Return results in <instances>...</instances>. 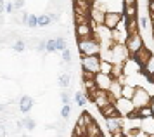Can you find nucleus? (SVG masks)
I'll use <instances>...</instances> for the list:
<instances>
[{
  "label": "nucleus",
  "mask_w": 154,
  "mask_h": 137,
  "mask_svg": "<svg viewBox=\"0 0 154 137\" xmlns=\"http://www.w3.org/2000/svg\"><path fill=\"white\" fill-rule=\"evenodd\" d=\"M78 50L82 57H90V56H100L102 50V43L99 40V35L94 33L92 37L85 38V40H78Z\"/></svg>",
  "instance_id": "nucleus-1"
},
{
  "label": "nucleus",
  "mask_w": 154,
  "mask_h": 137,
  "mask_svg": "<svg viewBox=\"0 0 154 137\" xmlns=\"http://www.w3.org/2000/svg\"><path fill=\"white\" fill-rule=\"evenodd\" d=\"M132 103H133L135 111L142 110V108H151V104H152V96H151V92H149L144 85H137Z\"/></svg>",
  "instance_id": "nucleus-2"
},
{
  "label": "nucleus",
  "mask_w": 154,
  "mask_h": 137,
  "mask_svg": "<svg viewBox=\"0 0 154 137\" xmlns=\"http://www.w3.org/2000/svg\"><path fill=\"white\" fill-rule=\"evenodd\" d=\"M87 99L88 101H92V103L97 106V110H104L106 106H109V104H114L116 101L112 99L111 96H109V92H106V90H95L94 94H90V96H87Z\"/></svg>",
  "instance_id": "nucleus-3"
},
{
  "label": "nucleus",
  "mask_w": 154,
  "mask_h": 137,
  "mask_svg": "<svg viewBox=\"0 0 154 137\" xmlns=\"http://www.w3.org/2000/svg\"><path fill=\"white\" fill-rule=\"evenodd\" d=\"M125 47H126V50H128L130 57H133V56L137 54L140 49L144 47V38H142L140 31H139V33H133V35H126Z\"/></svg>",
  "instance_id": "nucleus-4"
},
{
  "label": "nucleus",
  "mask_w": 154,
  "mask_h": 137,
  "mask_svg": "<svg viewBox=\"0 0 154 137\" xmlns=\"http://www.w3.org/2000/svg\"><path fill=\"white\" fill-rule=\"evenodd\" d=\"M123 21H125V18H123V12H119V11H106L104 28L111 30V31H116Z\"/></svg>",
  "instance_id": "nucleus-5"
},
{
  "label": "nucleus",
  "mask_w": 154,
  "mask_h": 137,
  "mask_svg": "<svg viewBox=\"0 0 154 137\" xmlns=\"http://www.w3.org/2000/svg\"><path fill=\"white\" fill-rule=\"evenodd\" d=\"M111 54H112V64H125L128 61V50L125 47V42H119V43H112L111 47Z\"/></svg>",
  "instance_id": "nucleus-6"
},
{
  "label": "nucleus",
  "mask_w": 154,
  "mask_h": 137,
  "mask_svg": "<svg viewBox=\"0 0 154 137\" xmlns=\"http://www.w3.org/2000/svg\"><path fill=\"white\" fill-rule=\"evenodd\" d=\"M100 56H90V57H82V69L85 73H90V75H97L100 73Z\"/></svg>",
  "instance_id": "nucleus-7"
},
{
  "label": "nucleus",
  "mask_w": 154,
  "mask_h": 137,
  "mask_svg": "<svg viewBox=\"0 0 154 137\" xmlns=\"http://www.w3.org/2000/svg\"><path fill=\"white\" fill-rule=\"evenodd\" d=\"M139 2L135 0H125L123 2V18L125 19H137L139 18Z\"/></svg>",
  "instance_id": "nucleus-8"
},
{
  "label": "nucleus",
  "mask_w": 154,
  "mask_h": 137,
  "mask_svg": "<svg viewBox=\"0 0 154 137\" xmlns=\"http://www.w3.org/2000/svg\"><path fill=\"white\" fill-rule=\"evenodd\" d=\"M116 110H118V115L119 116H132L133 113H135V108H133V103L132 101H128V99H118L116 101Z\"/></svg>",
  "instance_id": "nucleus-9"
},
{
  "label": "nucleus",
  "mask_w": 154,
  "mask_h": 137,
  "mask_svg": "<svg viewBox=\"0 0 154 137\" xmlns=\"http://www.w3.org/2000/svg\"><path fill=\"white\" fill-rule=\"evenodd\" d=\"M94 2H88V0H75L73 2V7H75V12L78 16H90V9Z\"/></svg>",
  "instance_id": "nucleus-10"
},
{
  "label": "nucleus",
  "mask_w": 154,
  "mask_h": 137,
  "mask_svg": "<svg viewBox=\"0 0 154 137\" xmlns=\"http://www.w3.org/2000/svg\"><path fill=\"white\" fill-rule=\"evenodd\" d=\"M151 56H152V52H151V50H149V49L146 47V45H144V47L140 49L137 54L133 56L132 59L135 61V64H137V66H139V68L142 69L144 66H146V62L149 61V57H151Z\"/></svg>",
  "instance_id": "nucleus-11"
},
{
  "label": "nucleus",
  "mask_w": 154,
  "mask_h": 137,
  "mask_svg": "<svg viewBox=\"0 0 154 137\" xmlns=\"http://www.w3.org/2000/svg\"><path fill=\"white\" fill-rule=\"evenodd\" d=\"M95 83H97V89L99 90H109L112 83V76L111 75H104V73H97L95 75Z\"/></svg>",
  "instance_id": "nucleus-12"
},
{
  "label": "nucleus",
  "mask_w": 154,
  "mask_h": 137,
  "mask_svg": "<svg viewBox=\"0 0 154 137\" xmlns=\"http://www.w3.org/2000/svg\"><path fill=\"white\" fill-rule=\"evenodd\" d=\"M106 127L111 134H116V132L123 130V120L121 116H116V118H107L106 120Z\"/></svg>",
  "instance_id": "nucleus-13"
},
{
  "label": "nucleus",
  "mask_w": 154,
  "mask_h": 137,
  "mask_svg": "<svg viewBox=\"0 0 154 137\" xmlns=\"http://www.w3.org/2000/svg\"><path fill=\"white\" fill-rule=\"evenodd\" d=\"M121 90H123V83L119 82V80H114L112 78V83H111V87H109V96L114 99V101H118V99H121Z\"/></svg>",
  "instance_id": "nucleus-14"
},
{
  "label": "nucleus",
  "mask_w": 154,
  "mask_h": 137,
  "mask_svg": "<svg viewBox=\"0 0 154 137\" xmlns=\"http://www.w3.org/2000/svg\"><path fill=\"white\" fill-rule=\"evenodd\" d=\"M95 120H94V116H92L90 113H87V111H83L80 116H78V122L76 125H80V127H83L85 130H87V127H90L92 123H94Z\"/></svg>",
  "instance_id": "nucleus-15"
},
{
  "label": "nucleus",
  "mask_w": 154,
  "mask_h": 137,
  "mask_svg": "<svg viewBox=\"0 0 154 137\" xmlns=\"http://www.w3.org/2000/svg\"><path fill=\"white\" fill-rule=\"evenodd\" d=\"M31 108H33V99L29 96H23L19 99V111L21 113H29Z\"/></svg>",
  "instance_id": "nucleus-16"
},
{
  "label": "nucleus",
  "mask_w": 154,
  "mask_h": 137,
  "mask_svg": "<svg viewBox=\"0 0 154 137\" xmlns=\"http://www.w3.org/2000/svg\"><path fill=\"white\" fill-rule=\"evenodd\" d=\"M102 116L107 120V118H116V116H119L118 115V110H116V104H109V106H106L104 110H100L99 111Z\"/></svg>",
  "instance_id": "nucleus-17"
},
{
  "label": "nucleus",
  "mask_w": 154,
  "mask_h": 137,
  "mask_svg": "<svg viewBox=\"0 0 154 137\" xmlns=\"http://www.w3.org/2000/svg\"><path fill=\"white\" fill-rule=\"evenodd\" d=\"M135 89H137V85H130V83L123 85V90H121V97H123V99H128V101H132L133 96H135Z\"/></svg>",
  "instance_id": "nucleus-18"
},
{
  "label": "nucleus",
  "mask_w": 154,
  "mask_h": 137,
  "mask_svg": "<svg viewBox=\"0 0 154 137\" xmlns=\"http://www.w3.org/2000/svg\"><path fill=\"white\" fill-rule=\"evenodd\" d=\"M142 73H144V75L149 78V80H151V78L154 76V54L149 57V61L146 62V66L142 68Z\"/></svg>",
  "instance_id": "nucleus-19"
},
{
  "label": "nucleus",
  "mask_w": 154,
  "mask_h": 137,
  "mask_svg": "<svg viewBox=\"0 0 154 137\" xmlns=\"http://www.w3.org/2000/svg\"><path fill=\"white\" fill-rule=\"evenodd\" d=\"M87 137H104L97 122H94L90 127H87Z\"/></svg>",
  "instance_id": "nucleus-20"
},
{
  "label": "nucleus",
  "mask_w": 154,
  "mask_h": 137,
  "mask_svg": "<svg viewBox=\"0 0 154 137\" xmlns=\"http://www.w3.org/2000/svg\"><path fill=\"white\" fill-rule=\"evenodd\" d=\"M56 45H57V50L59 52H64L68 49V42H66L64 37H56Z\"/></svg>",
  "instance_id": "nucleus-21"
},
{
  "label": "nucleus",
  "mask_w": 154,
  "mask_h": 137,
  "mask_svg": "<svg viewBox=\"0 0 154 137\" xmlns=\"http://www.w3.org/2000/svg\"><path fill=\"white\" fill-rule=\"evenodd\" d=\"M50 23H52V18H50V14H43V16H38V26H49Z\"/></svg>",
  "instance_id": "nucleus-22"
},
{
  "label": "nucleus",
  "mask_w": 154,
  "mask_h": 137,
  "mask_svg": "<svg viewBox=\"0 0 154 137\" xmlns=\"http://www.w3.org/2000/svg\"><path fill=\"white\" fill-rule=\"evenodd\" d=\"M100 73H104V75H111L112 73V64L111 62H106V61L100 62Z\"/></svg>",
  "instance_id": "nucleus-23"
},
{
  "label": "nucleus",
  "mask_w": 154,
  "mask_h": 137,
  "mask_svg": "<svg viewBox=\"0 0 154 137\" xmlns=\"http://www.w3.org/2000/svg\"><path fill=\"white\" fill-rule=\"evenodd\" d=\"M21 123H23V127H24V129H26V130H33V129H35V120H33V118H24V120H23V122H21Z\"/></svg>",
  "instance_id": "nucleus-24"
},
{
  "label": "nucleus",
  "mask_w": 154,
  "mask_h": 137,
  "mask_svg": "<svg viewBox=\"0 0 154 137\" xmlns=\"http://www.w3.org/2000/svg\"><path fill=\"white\" fill-rule=\"evenodd\" d=\"M75 101H76L78 106H85L88 99H87V96H83L82 92H75Z\"/></svg>",
  "instance_id": "nucleus-25"
},
{
  "label": "nucleus",
  "mask_w": 154,
  "mask_h": 137,
  "mask_svg": "<svg viewBox=\"0 0 154 137\" xmlns=\"http://www.w3.org/2000/svg\"><path fill=\"white\" fill-rule=\"evenodd\" d=\"M45 50H47V52H57L56 38H50V40H47V45H45Z\"/></svg>",
  "instance_id": "nucleus-26"
},
{
  "label": "nucleus",
  "mask_w": 154,
  "mask_h": 137,
  "mask_svg": "<svg viewBox=\"0 0 154 137\" xmlns=\"http://www.w3.org/2000/svg\"><path fill=\"white\" fill-rule=\"evenodd\" d=\"M26 26L28 28H36L38 26V16H28V21H26Z\"/></svg>",
  "instance_id": "nucleus-27"
},
{
  "label": "nucleus",
  "mask_w": 154,
  "mask_h": 137,
  "mask_svg": "<svg viewBox=\"0 0 154 137\" xmlns=\"http://www.w3.org/2000/svg\"><path fill=\"white\" fill-rule=\"evenodd\" d=\"M69 83H71V76L68 75V73L61 75V78H59V85H61V87H68Z\"/></svg>",
  "instance_id": "nucleus-28"
},
{
  "label": "nucleus",
  "mask_w": 154,
  "mask_h": 137,
  "mask_svg": "<svg viewBox=\"0 0 154 137\" xmlns=\"http://www.w3.org/2000/svg\"><path fill=\"white\" fill-rule=\"evenodd\" d=\"M69 115H71V106H69V104H64L63 108H61V116H63L64 120H68Z\"/></svg>",
  "instance_id": "nucleus-29"
},
{
  "label": "nucleus",
  "mask_w": 154,
  "mask_h": 137,
  "mask_svg": "<svg viewBox=\"0 0 154 137\" xmlns=\"http://www.w3.org/2000/svg\"><path fill=\"white\" fill-rule=\"evenodd\" d=\"M26 49V43H24V40H16L14 42V50L16 52H23Z\"/></svg>",
  "instance_id": "nucleus-30"
},
{
  "label": "nucleus",
  "mask_w": 154,
  "mask_h": 137,
  "mask_svg": "<svg viewBox=\"0 0 154 137\" xmlns=\"http://www.w3.org/2000/svg\"><path fill=\"white\" fill-rule=\"evenodd\" d=\"M61 56H63V61L64 62H69L71 61V50H69V49H66L64 52H61Z\"/></svg>",
  "instance_id": "nucleus-31"
},
{
  "label": "nucleus",
  "mask_w": 154,
  "mask_h": 137,
  "mask_svg": "<svg viewBox=\"0 0 154 137\" xmlns=\"http://www.w3.org/2000/svg\"><path fill=\"white\" fill-rule=\"evenodd\" d=\"M5 12L7 14L14 12V2H5Z\"/></svg>",
  "instance_id": "nucleus-32"
},
{
  "label": "nucleus",
  "mask_w": 154,
  "mask_h": 137,
  "mask_svg": "<svg viewBox=\"0 0 154 137\" xmlns=\"http://www.w3.org/2000/svg\"><path fill=\"white\" fill-rule=\"evenodd\" d=\"M61 99H63L64 104H69V94H68V92H63V94H61Z\"/></svg>",
  "instance_id": "nucleus-33"
},
{
  "label": "nucleus",
  "mask_w": 154,
  "mask_h": 137,
  "mask_svg": "<svg viewBox=\"0 0 154 137\" xmlns=\"http://www.w3.org/2000/svg\"><path fill=\"white\" fill-rule=\"evenodd\" d=\"M23 5H24V2H23V0H17V2H14V9H16V11H19Z\"/></svg>",
  "instance_id": "nucleus-34"
},
{
  "label": "nucleus",
  "mask_w": 154,
  "mask_h": 137,
  "mask_svg": "<svg viewBox=\"0 0 154 137\" xmlns=\"http://www.w3.org/2000/svg\"><path fill=\"white\" fill-rule=\"evenodd\" d=\"M112 137H126V132H123V130H119V132H116V134H111Z\"/></svg>",
  "instance_id": "nucleus-35"
},
{
  "label": "nucleus",
  "mask_w": 154,
  "mask_h": 137,
  "mask_svg": "<svg viewBox=\"0 0 154 137\" xmlns=\"http://www.w3.org/2000/svg\"><path fill=\"white\" fill-rule=\"evenodd\" d=\"M149 18H151V24H152V30H154V12H149Z\"/></svg>",
  "instance_id": "nucleus-36"
},
{
  "label": "nucleus",
  "mask_w": 154,
  "mask_h": 137,
  "mask_svg": "<svg viewBox=\"0 0 154 137\" xmlns=\"http://www.w3.org/2000/svg\"><path fill=\"white\" fill-rule=\"evenodd\" d=\"M5 11V2H0V12H4Z\"/></svg>",
  "instance_id": "nucleus-37"
},
{
  "label": "nucleus",
  "mask_w": 154,
  "mask_h": 137,
  "mask_svg": "<svg viewBox=\"0 0 154 137\" xmlns=\"http://www.w3.org/2000/svg\"><path fill=\"white\" fill-rule=\"evenodd\" d=\"M4 110H5V104H4V103H0V111H4Z\"/></svg>",
  "instance_id": "nucleus-38"
},
{
  "label": "nucleus",
  "mask_w": 154,
  "mask_h": 137,
  "mask_svg": "<svg viewBox=\"0 0 154 137\" xmlns=\"http://www.w3.org/2000/svg\"><path fill=\"white\" fill-rule=\"evenodd\" d=\"M21 137H29V135H26V134H24V135H21Z\"/></svg>",
  "instance_id": "nucleus-39"
},
{
  "label": "nucleus",
  "mask_w": 154,
  "mask_h": 137,
  "mask_svg": "<svg viewBox=\"0 0 154 137\" xmlns=\"http://www.w3.org/2000/svg\"><path fill=\"white\" fill-rule=\"evenodd\" d=\"M152 37H154V30H152Z\"/></svg>",
  "instance_id": "nucleus-40"
}]
</instances>
